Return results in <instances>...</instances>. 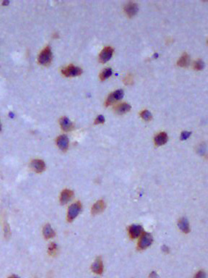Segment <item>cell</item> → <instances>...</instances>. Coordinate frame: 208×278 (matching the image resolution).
<instances>
[{"instance_id": "6da1fadb", "label": "cell", "mask_w": 208, "mask_h": 278, "mask_svg": "<svg viewBox=\"0 0 208 278\" xmlns=\"http://www.w3.org/2000/svg\"><path fill=\"white\" fill-rule=\"evenodd\" d=\"M52 60V53L51 48L49 46H46L39 56V62L42 65H49Z\"/></svg>"}, {"instance_id": "52a82bcc", "label": "cell", "mask_w": 208, "mask_h": 278, "mask_svg": "<svg viewBox=\"0 0 208 278\" xmlns=\"http://www.w3.org/2000/svg\"><path fill=\"white\" fill-rule=\"evenodd\" d=\"M124 12L129 17H132L138 12V5L137 3L133 2H129L124 7Z\"/></svg>"}, {"instance_id": "8fae6325", "label": "cell", "mask_w": 208, "mask_h": 278, "mask_svg": "<svg viewBox=\"0 0 208 278\" xmlns=\"http://www.w3.org/2000/svg\"><path fill=\"white\" fill-rule=\"evenodd\" d=\"M74 196V193L72 190H64L62 192L61 196H60V202L62 204H66L67 203H68L69 201L72 200V197Z\"/></svg>"}, {"instance_id": "f546056e", "label": "cell", "mask_w": 208, "mask_h": 278, "mask_svg": "<svg viewBox=\"0 0 208 278\" xmlns=\"http://www.w3.org/2000/svg\"><path fill=\"white\" fill-rule=\"evenodd\" d=\"M1 130H2V125H1V122H0V131H1Z\"/></svg>"}, {"instance_id": "d4e9b609", "label": "cell", "mask_w": 208, "mask_h": 278, "mask_svg": "<svg viewBox=\"0 0 208 278\" xmlns=\"http://www.w3.org/2000/svg\"><path fill=\"white\" fill-rule=\"evenodd\" d=\"M191 134H192L191 132H187V131L182 132V136H181V139H182V140H187V139L191 136Z\"/></svg>"}, {"instance_id": "ffe728a7", "label": "cell", "mask_w": 208, "mask_h": 278, "mask_svg": "<svg viewBox=\"0 0 208 278\" xmlns=\"http://www.w3.org/2000/svg\"><path fill=\"white\" fill-rule=\"evenodd\" d=\"M111 75H112V70H111V68H106L100 73V78L103 81V80L108 79L109 77H111Z\"/></svg>"}, {"instance_id": "44dd1931", "label": "cell", "mask_w": 208, "mask_h": 278, "mask_svg": "<svg viewBox=\"0 0 208 278\" xmlns=\"http://www.w3.org/2000/svg\"><path fill=\"white\" fill-rule=\"evenodd\" d=\"M140 117L145 121L152 120V114L148 110H143L140 113Z\"/></svg>"}, {"instance_id": "f1b7e54d", "label": "cell", "mask_w": 208, "mask_h": 278, "mask_svg": "<svg viewBox=\"0 0 208 278\" xmlns=\"http://www.w3.org/2000/svg\"><path fill=\"white\" fill-rule=\"evenodd\" d=\"M8 278H20L18 276H17V275H12V276H10V277H9Z\"/></svg>"}, {"instance_id": "9a60e30c", "label": "cell", "mask_w": 208, "mask_h": 278, "mask_svg": "<svg viewBox=\"0 0 208 278\" xmlns=\"http://www.w3.org/2000/svg\"><path fill=\"white\" fill-rule=\"evenodd\" d=\"M130 109L131 106L127 103H122V104L117 105L114 108L116 113L118 115H124L130 111Z\"/></svg>"}, {"instance_id": "9c48e42d", "label": "cell", "mask_w": 208, "mask_h": 278, "mask_svg": "<svg viewBox=\"0 0 208 278\" xmlns=\"http://www.w3.org/2000/svg\"><path fill=\"white\" fill-rule=\"evenodd\" d=\"M92 271L93 272H95V274L98 275H101L103 272H104V264H103V261L101 257H98L95 259V261H94V263L92 264L91 266Z\"/></svg>"}, {"instance_id": "2e32d148", "label": "cell", "mask_w": 208, "mask_h": 278, "mask_svg": "<svg viewBox=\"0 0 208 278\" xmlns=\"http://www.w3.org/2000/svg\"><path fill=\"white\" fill-rule=\"evenodd\" d=\"M105 208V203L103 200H99L96 202L92 207V212L93 214H98L99 213H101Z\"/></svg>"}, {"instance_id": "484cf974", "label": "cell", "mask_w": 208, "mask_h": 278, "mask_svg": "<svg viewBox=\"0 0 208 278\" xmlns=\"http://www.w3.org/2000/svg\"><path fill=\"white\" fill-rule=\"evenodd\" d=\"M124 83L127 85H130V84H132V83H133V79H132V75H127V77H126V78H125V79H124Z\"/></svg>"}, {"instance_id": "7402d4cb", "label": "cell", "mask_w": 208, "mask_h": 278, "mask_svg": "<svg viewBox=\"0 0 208 278\" xmlns=\"http://www.w3.org/2000/svg\"><path fill=\"white\" fill-rule=\"evenodd\" d=\"M204 67H205V63L202 60H199L197 61L194 62V69L195 70H201L204 68Z\"/></svg>"}, {"instance_id": "ac0fdd59", "label": "cell", "mask_w": 208, "mask_h": 278, "mask_svg": "<svg viewBox=\"0 0 208 278\" xmlns=\"http://www.w3.org/2000/svg\"><path fill=\"white\" fill-rule=\"evenodd\" d=\"M190 62V58L189 56L187 53H184L182 55V57L179 58V60H178L177 65L178 66L182 67V68H187L189 65Z\"/></svg>"}, {"instance_id": "7a4b0ae2", "label": "cell", "mask_w": 208, "mask_h": 278, "mask_svg": "<svg viewBox=\"0 0 208 278\" xmlns=\"http://www.w3.org/2000/svg\"><path fill=\"white\" fill-rule=\"evenodd\" d=\"M82 209V205L80 202H76L72 204L69 207L67 212V220L68 222H72L75 219L77 215L79 214L80 211Z\"/></svg>"}, {"instance_id": "d6986e66", "label": "cell", "mask_w": 208, "mask_h": 278, "mask_svg": "<svg viewBox=\"0 0 208 278\" xmlns=\"http://www.w3.org/2000/svg\"><path fill=\"white\" fill-rule=\"evenodd\" d=\"M43 233H44V236L45 237L46 239L51 238V237H53L55 236L54 230L52 229V228L51 227L50 225H46L44 226Z\"/></svg>"}, {"instance_id": "8992f818", "label": "cell", "mask_w": 208, "mask_h": 278, "mask_svg": "<svg viewBox=\"0 0 208 278\" xmlns=\"http://www.w3.org/2000/svg\"><path fill=\"white\" fill-rule=\"evenodd\" d=\"M113 49L111 46H107L103 49L99 55V60L101 63H106L112 57L113 54Z\"/></svg>"}, {"instance_id": "277c9868", "label": "cell", "mask_w": 208, "mask_h": 278, "mask_svg": "<svg viewBox=\"0 0 208 278\" xmlns=\"http://www.w3.org/2000/svg\"><path fill=\"white\" fill-rule=\"evenodd\" d=\"M124 96V91L122 90V89H119V90L115 91L114 92H112L111 93L109 94V96L107 98V99L105 102V106L106 107H109L110 105L113 104V103H115L118 101H119L122 99Z\"/></svg>"}, {"instance_id": "5bb4252c", "label": "cell", "mask_w": 208, "mask_h": 278, "mask_svg": "<svg viewBox=\"0 0 208 278\" xmlns=\"http://www.w3.org/2000/svg\"><path fill=\"white\" fill-rule=\"evenodd\" d=\"M60 125H61L62 129L66 132L72 131L74 127L72 122L66 117H63L60 119Z\"/></svg>"}, {"instance_id": "83f0119b", "label": "cell", "mask_w": 208, "mask_h": 278, "mask_svg": "<svg viewBox=\"0 0 208 278\" xmlns=\"http://www.w3.org/2000/svg\"><path fill=\"white\" fill-rule=\"evenodd\" d=\"M150 277L151 278H158V275H157V274H156V273L155 272H153L150 274Z\"/></svg>"}, {"instance_id": "30bf717a", "label": "cell", "mask_w": 208, "mask_h": 278, "mask_svg": "<svg viewBox=\"0 0 208 278\" xmlns=\"http://www.w3.org/2000/svg\"><path fill=\"white\" fill-rule=\"evenodd\" d=\"M31 167L37 173H41L45 170L46 165L43 160H34L31 162Z\"/></svg>"}, {"instance_id": "e0dca14e", "label": "cell", "mask_w": 208, "mask_h": 278, "mask_svg": "<svg viewBox=\"0 0 208 278\" xmlns=\"http://www.w3.org/2000/svg\"><path fill=\"white\" fill-rule=\"evenodd\" d=\"M178 228L181 230H182L183 232L185 233H188L190 231V228H189V223L188 222L187 219L185 217H182L178 220Z\"/></svg>"}, {"instance_id": "5b68a950", "label": "cell", "mask_w": 208, "mask_h": 278, "mask_svg": "<svg viewBox=\"0 0 208 278\" xmlns=\"http://www.w3.org/2000/svg\"><path fill=\"white\" fill-rule=\"evenodd\" d=\"M152 243H153V236L148 232H145L142 235L140 241H139L138 247L140 249H145V248L149 247Z\"/></svg>"}, {"instance_id": "3957f363", "label": "cell", "mask_w": 208, "mask_h": 278, "mask_svg": "<svg viewBox=\"0 0 208 278\" xmlns=\"http://www.w3.org/2000/svg\"><path fill=\"white\" fill-rule=\"evenodd\" d=\"M82 70L81 68L76 67L73 65H70L67 68L62 70V73L66 77H75L81 75Z\"/></svg>"}, {"instance_id": "ba28073f", "label": "cell", "mask_w": 208, "mask_h": 278, "mask_svg": "<svg viewBox=\"0 0 208 278\" xmlns=\"http://www.w3.org/2000/svg\"><path fill=\"white\" fill-rule=\"evenodd\" d=\"M57 144L58 147L63 151H66L69 147V139L66 135H62L57 139Z\"/></svg>"}, {"instance_id": "4fadbf2b", "label": "cell", "mask_w": 208, "mask_h": 278, "mask_svg": "<svg viewBox=\"0 0 208 278\" xmlns=\"http://www.w3.org/2000/svg\"><path fill=\"white\" fill-rule=\"evenodd\" d=\"M168 140H169V136H168L167 133H165V132H162V133H160L155 136L154 141H155L156 146H160L164 145L165 143H166Z\"/></svg>"}, {"instance_id": "603a6c76", "label": "cell", "mask_w": 208, "mask_h": 278, "mask_svg": "<svg viewBox=\"0 0 208 278\" xmlns=\"http://www.w3.org/2000/svg\"><path fill=\"white\" fill-rule=\"evenodd\" d=\"M57 252V246L54 243H51L49 247V254L50 255H54Z\"/></svg>"}, {"instance_id": "cb8c5ba5", "label": "cell", "mask_w": 208, "mask_h": 278, "mask_svg": "<svg viewBox=\"0 0 208 278\" xmlns=\"http://www.w3.org/2000/svg\"><path fill=\"white\" fill-rule=\"evenodd\" d=\"M105 122V118L104 117L103 115H98L97 117V118L95 119V124L98 125V124H102Z\"/></svg>"}, {"instance_id": "7c38bea8", "label": "cell", "mask_w": 208, "mask_h": 278, "mask_svg": "<svg viewBox=\"0 0 208 278\" xmlns=\"http://www.w3.org/2000/svg\"><path fill=\"white\" fill-rule=\"evenodd\" d=\"M142 232V227L140 225H131L129 228V234L132 238H136L140 236Z\"/></svg>"}, {"instance_id": "4316f807", "label": "cell", "mask_w": 208, "mask_h": 278, "mask_svg": "<svg viewBox=\"0 0 208 278\" xmlns=\"http://www.w3.org/2000/svg\"><path fill=\"white\" fill-rule=\"evenodd\" d=\"M194 278H206V275L204 271H200L195 275Z\"/></svg>"}]
</instances>
